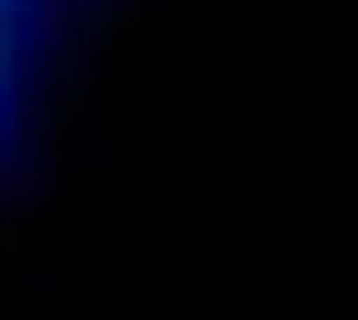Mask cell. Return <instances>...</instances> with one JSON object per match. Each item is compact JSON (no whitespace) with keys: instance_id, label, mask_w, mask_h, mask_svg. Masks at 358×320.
Segmentation results:
<instances>
[{"instance_id":"obj_1","label":"cell","mask_w":358,"mask_h":320,"mask_svg":"<svg viewBox=\"0 0 358 320\" xmlns=\"http://www.w3.org/2000/svg\"><path fill=\"white\" fill-rule=\"evenodd\" d=\"M23 8H31V0H0V23H15V15H23Z\"/></svg>"}]
</instances>
